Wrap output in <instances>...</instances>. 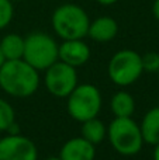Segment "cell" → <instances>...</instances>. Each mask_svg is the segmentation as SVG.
Segmentation results:
<instances>
[{"label":"cell","instance_id":"cell-23","mask_svg":"<svg viewBox=\"0 0 159 160\" xmlns=\"http://www.w3.org/2000/svg\"><path fill=\"white\" fill-rule=\"evenodd\" d=\"M45 160H62L59 156H51V158H48V159H45Z\"/></svg>","mask_w":159,"mask_h":160},{"label":"cell","instance_id":"cell-1","mask_svg":"<svg viewBox=\"0 0 159 160\" xmlns=\"http://www.w3.org/2000/svg\"><path fill=\"white\" fill-rule=\"evenodd\" d=\"M39 87L38 70L24 59L6 61L0 68V88L17 98L30 97Z\"/></svg>","mask_w":159,"mask_h":160},{"label":"cell","instance_id":"cell-7","mask_svg":"<svg viewBox=\"0 0 159 160\" xmlns=\"http://www.w3.org/2000/svg\"><path fill=\"white\" fill-rule=\"evenodd\" d=\"M45 86L52 96L59 98H66L73 88L78 86V73L76 68L66 65L61 61H56L45 69Z\"/></svg>","mask_w":159,"mask_h":160},{"label":"cell","instance_id":"cell-22","mask_svg":"<svg viewBox=\"0 0 159 160\" xmlns=\"http://www.w3.org/2000/svg\"><path fill=\"white\" fill-rule=\"evenodd\" d=\"M6 62V58H4V55H3V52H2V48H0V68H2V65Z\"/></svg>","mask_w":159,"mask_h":160},{"label":"cell","instance_id":"cell-13","mask_svg":"<svg viewBox=\"0 0 159 160\" xmlns=\"http://www.w3.org/2000/svg\"><path fill=\"white\" fill-rule=\"evenodd\" d=\"M110 108H111V112L114 114V117H118V118L132 117L135 111V100L127 91H117L111 97Z\"/></svg>","mask_w":159,"mask_h":160},{"label":"cell","instance_id":"cell-11","mask_svg":"<svg viewBox=\"0 0 159 160\" xmlns=\"http://www.w3.org/2000/svg\"><path fill=\"white\" fill-rule=\"evenodd\" d=\"M118 32V24L113 17L101 16L90 21L87 35L96 42H110Z\"/></svg>","mask_w":159,"mask_h":160},{"label":"cell","instance_id":"cell-8","mask_svg":"<svg viewBox=\"0 0 159 160\" xmlns=\"http://www.w3.org/2000/svg\"><path fill=\"white\" fill-rule=\"evenodd\" d=\"M38 150L30 138L20 133L0 139V160H37Z\"/></svg>","mask_w":159,"mask_h":160},{"label":"cell","instance_id":"cell-20","mask_svg":"<svg viewBox=\"0 0 159 160\" xmlns=\"http://www.w3.org/2000/svg\"><path fill=\"white\" fill-rule=\"evenodd\" d=\"M96 2L101 6H111V4H114V3H117L118 0H96Z\"/></svg>","mask_w":159,"mask_h":160},{"label":"cell","instance_id":"cell-16","mask_svg":"<svg viewBox=\"0 0 159 160\" xmlns=\"http://www.w3.org/2000/svg\"><path fill=\"white\" fill-rule=\"evenodd\" d=\"M13 122H16V112L10 102L0 98V132L7 131Z\"/></svg>","mask_w":159,"mask_h":160},{"label":"cell","instance_id":"cell-25","mask_svg":"<svg viewBox=\"0 0 159 160\" xmlns=\"http://www.w3.org/2000/svg\"><path fill=\"white\" fill-rule=\"evenodd\" d=\"M158 73H159V70H158Z\"/></svg>","mask_w":159,"mask_h":160},{"label":"cell","instance_id":"cell-12","mask_svg":"<svg viewBox=\"0 0 159 160\" xmlns=\"http://www.w3.org/2000/svg\"><path fill=\"white\" fill-rule=\"evenodd\" d=\"M141 133L144 143L155 146L159 143V107L149 110L141 121Z\"/></svg>","mask_w":159,"mask_h":160},{"label":"cell","instance_id":"cell-21","mask_svg":"<svg viewBox=\"0 0 159 160\" xmlns=\"http://www.w3.org/2000/svg\"><path fill=\"white\" fill-rule=\"evenodd\" d=\"M154 160H159V143L155 145V149H154V155H152Z\"/></svg>","mask_w":159,"mask_h":160},{"label":"cell","instance_id":"cell-17","mask_svg":"<svg viewBox=\"0 0 159 160\" xmlns=\"http://www.w3.org/2000/svg\"><path fill=\"white\" fill-rule=\"evenodd\" d=\"M14 17V6L11 0H0V30L6 28Z\"/></svg>","mask_w":159,"mask_h":160},{"label":"cell","instance_id":"cell-10","mask_svg":"<svg viewBox=\"0 0 159 160\" xmlns=\"http://www.w3.org/2000/svg\"><path fill=\"white\" fill-rule=\"evenodd\" d=\"M59 158L62 160H95L96 148L82 136L72 138L61 148Z\"/></svg>","mask_w":159,"mask_h":160},{"label":"cell","instance_id":"cell-15","mask_svg":"<svg viewBox=\"0 0 159 160\" xmlns=\"http://www.w3.org/2000/svg\"><path fill=\"white\" fill-rule=\"evenodd\" d=\"M107 135V128L97 117L86 119L82 122V138L89 141L90 143L99 145Z\"/></svg>","mask_w":159,"mask_h":160},{"label":"cell","instance_id":"cell-2","mask_svg":"<svg viewBox=\"0 0 159 160\" xmlns=\"http://www.w3.org/2000/svg\"><path fill=\"white\" fill-rule=\"evenodd\" d=\"M51 24L55 34L65 39H82L87 35L90 18L85 8L73 3H65L54 10Z\"/></svg>","mask_w":159,"mask_h":160},{"label":"cell","instance_id":"cell-5","mask_svg":"<svg viewBox=\"0 0 159 160\" xmlns=\"http://www.w3.org/2000/svg\"><path fill=\"white\" fill-rule=\"evenodd\" d=\"M68 112L75 121L83 122L99 115L101 108V94L96 86L83 83L78 84L66 97Z\"/></svg>","mask_w":159,"mask_h":160},{"label":"cell","instance_id":"cell-9","mask_svg":"<svg viewBox=\"0 0 159 160\" xmlns=\"http://www.w3.org/2000/svg\"><path fill=\"white\" fill-rule=\"evenodd\" d=\"M90 59V48L82 39H65L58 47V61L78 68Z\"/></svg>","mask_w":159,"mask_h":160},{"label":"cell","instance_id":"cell-6","mask_svg":"<svg viewBox=\"0 0 159 160\" xmlns=\"http://www.w3.org/2000/svg\"><path fill=\"white\" fill-rule=\"evenodd\" d=\"M144 72L141 55L132 49H121L111 56L107 66L109 78L114 84L126 87L135 83Z\"/></svg>","mask_w":159,"mask_h":160},{"label":"cell","instance_id":"cell-18","mask_svg":"<svg viewBox=\"0 0 159 160\" xmlns=\"http://www.w3.org/2000/svg\"><path fill=\"white\" fill-rule=\"evenodd\" d=\"M142 59V68L146 72L155 73L159 70V53L158 52H148L141 56Z\"/></svg>","mask_w":159,"mask_h":160},{"label":"cell","instance_id":"cell-24","mask_svg":"<svg viewBox=\"0 0 159 160\" xmlns=\"http://www.w3.org/2000/svg\"><path fill=\"white\" fill-rule=\"evenodd\" d=\"M11 2H21V0H11Z\"/></svg>","mask_w":159,"mask_h":160},{"label":"cell","instance_id":"cell-3","mask_svg":"<svg viewBox=\"0 0 159 160\" xmlns=\"http://www.w3.org/2000/svg\"><path fill=\"white\" fill-rule=\"evenodd\" d=\"M107 138L113 149L123 156L137 155L144 145L141 128L131 117H115L107 128Z\"/></svg>","mask_w":159,"mask_h":160},{"label":"cell","instance_id":"cell-14","mask_svg":"<svg viewBox=\"0 0 159 160\" xmlns=\"http://www.w3.org/2000/svg\"><path fill=\"white\" fill-rule=\"evenodd\" d=\"M0 48L6 61L23 59L24 53V38L18 34H7L0 41Z\"/></svg>","mask_w":159,"mask_h":160},{"label":"cell","instance_id":"cell-19","mask_svg":"<svg viewBox=\"0 0 159 160\" xmlns=\"http://www.w3.org/2000/svg\"><path fill=\"white\" fill-rule=\"evenodd\" d=\"M152 14H154V17L159 21V0H154V4H152Z\"/></svg>","mask_w":159,"mask_h":160},{"label":"cell","instance_id":"cell-4","mask_svg":"<svg viewBox=\"0 0 159 160\" xmlns=\"http://www.w3.org/2000/svg\"><path fill=\"white\" fill-rule=\"evenodd\" d=\"M56 41L45 32H31L24 38L23 59L37 70H45L58 61Z\"/></svg>","mask_w":159,"mask_h":160}]
</instances>
